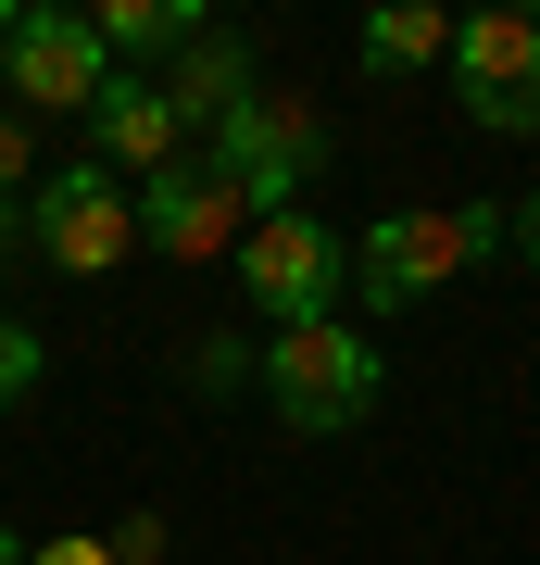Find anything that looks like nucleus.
Wrapping results in <instances>:
<instances>
[{
    "instance_id": "2eb2a0df",
    "label": "nucleus",
    "mask_w": 540,
    "mask_h": 565,
    "mask_svg": "<svg viewBox=\"0 0 540 565\" xmlns=\"http://www.w3.org/2000/svg\"><path fill=\"white\" fill-rule=\"evenodd\" d=\"M114 565H163V515H126L114 527Z\"/></svg>"
},
{
    "instance_id": "0eeeda50",
    "label": "nucleus",
    "mask_w": 540,
    "mask_h": 565,
    "mask_svg": "<svg viewBox=\"0 0 540 565\" xmlns=\"http://www.w3.org/2000/svg\"><path fill=\"white\" fill-rule=\"evenodd\" d=\"M100 88H114L100 25L76 13V0H25L13 51H0V102H25V114H100Z\"/></svg>"
},
{
    "instance_id": "a211bd4d",
    "label": "nucleus",
    "mask_w": 540,
    "mask_h": 565,
    "mask_svg": "<svg viewBox=\"0 0 540 565\" xmlns=\"http://www.w3.org/2000/svg\"><path fill=\"white\" fill-rule=\"evenodd\" d=\"M0 565H39V541H25V527H13V515H0Z\"/></svg>"
},
{
    "instance_id": "1a4fd4ad",
    "label": "nucleus",
    "mask_w": 540,
    "mask_h": 565,
    "mask_svg": "<svg viewBox=\"0 0 540 565\" xmlns=\"http://www.w3.org/2000/svg\"><path fill=\"white\" fill-rule=\"evenodd\" d=\"M163 102H177L189 151H201V139H214L226 114H252V102H264V63H252V39H240V25H214V39H189L177 63H163Z\"/></svg>"
},
{
    "instance_id": "7ed1b4c3",
    "label": "nucleus",
    "mask_w": 540,
    "mask_h": 565,
    "mask_svg": "<svg viewBox=\"0 0 540 565\" xmlns=\"http://www.w3.org/2000/svg\"><path fill=\"white\" fill-rule=\"evenodd\" d=\"M240 302L264 315V340H277V327H327V315L352 302V239L315 202H301V214H264L252 239H240Z\"/></svg>"
},
{
    "instance_id": "9b49d317",
    "label": "nucleus",
    "mask_w": 540,
    "mask_h": 565,
    "mask_svg": "<svg viewBox=\"0 0 540 565\" xmlns=\"http://www.w3.org/2000/svg\"><path fill=\"white\" fill-rule=\"evenodd\" d=\"M100 51H114V76L126 63H177L189 39H214V25H201V0H100Z\"/></svg>"
},
{
    "instance_id": "f8f14e48",
    "label": "nucleus",
    "mask_w": 540,
    "mask_h": 565,
    "mask_svg": "<svg viewBox=\"0 0 540 565\" xmlns=\"http://www.w3.org/2000/svg\"><path fill=\"white\" fill-rule=\"evenodd\" d=\"M352 63H364V76H415V63H453V13H427V0H390V13H364Z\"/></svg>"
},
{
    "instance_id": "f3484780",
    "label": "nucleus",
    "mask_w": 540,
    "mask_h": 565,
    "mask_svg": "<svg viewBox=\"0 0 540 565\" xmlns=\"http://www.w3.org/2000/svg\"><path fill=\"white\" fill-rule=\"evenodd\" d=\"M516 264H528V277H540V189H528V202H516Z\"/></svg>"
},
{
    "instance_id": "f03ea898",
    "label": "nucleus",
    "mask_w": 540,
    "mask_h": 565,
    "mask_svg": "<svg viewBox=\"0 0 540 565\" xmlns=\"http://www.w3.org/2000/svg\"><path fill=\"white\" fill-rule=\"evenodd\" d=\"M378 390H390V352H378V327H352V315L277 327V340H264V415H277L289 440H340V427H364Z\"/></svg>"
},
{
    "instance_id": "423d86ee",
    "label": "nucleus",
    "mask_w": 540,
    "mask_h": 565,
    "mask_svg": "<svg viewBox=\"0 0 540 565\" xmlns=\"http://www.w3.org/2000/svg\"><path fill=\"white\" fill-rule=\"evenodd\" d=\"M453 102L478 139H540V13H465L453 25Z\"/></svg>"
},
{
    "instance_id": "20e7f679",
    "label": "nucleus",
    "mask_w": 540,
    "mask_h": 565,
    "mask_svg": "<svg viewBox=\"0 0 540 565\" xmlns=\"http://www.w3.org/2000/svg\"><path fill=\"white\" fill-rule=\"evenodd\" d=\"M201 163H214V177L252 202V226H264V214H301V189L327 177V114H315V102H277V88H264L252 114H226L214 139H201Z\"/></svg>"
},
{
    "instance_id": "aec40b11",
    "label": "nucleus",
    "mask_w": 540,
    "mask_h": 565,
    "mask_svg": "<svg viewBox=\"0 0 540 565\" xmlns=\"http://www.w3.org/2000/svg\"><path fill=\"white\" fill-rule=\"evenodd\" d=\"M13 25H25V0H0V51H13Z\"/></svg>"
},
{
    "instance_id": "f257e3e1",
    "label": "nucleus",
    "mask_w": 540,
    "mask_h": 565,
    "mask_svg": "<svg viewBox=\"0 0 540 565\" xmlns=\"http://www.w3.org/2000/svg\"><path fill=\"white\" fill-rule=\"evenodd\" d=\"M490 252H516V214L502 202H402V214H378L352 239V302L378 327H402L415 302H441L465 264H490Z\"/></svg>"
},
{
    "instance_id": "dca6fc26",
    "label": "nucleus",
    "mask_w": 540,
    "mask_h": 565,
    "mask_svg": "<svg viewBox=\"0 0 540 565\" xmlns=\"http://www.w3.org/2000/svg\"><path fill=\"white\" fill-rule=\"evenodd\" d=\"M39 565H114V541L100 527H63V541H39Z\"/></svg>"
},
{
    "instance_id": "4468645a",
    "label": "nucleus",
    "mask_w": 540,
    "mask_h": 565,
    "mask_svg": "<svg viewBox=\"0 0 540 565\" xmlns=\"http://www.w3.org/2000/svg\"><path fill=\"white\" fill-rule=\"evenodd\" d=\"M240 377H264V352H240V340H189V390H240Z\"/></svg>"
},
{
    "instance_id": "ddd939ff",
    "label": "nucleus",
    "mask_w": 540,
    "mask_h": 565,
    "mask_svg": "<svg viewBox=\"0 0 540 565\" xmlns=\"http://www.w3.org/2000/svg\"><path fill=\"white\" fill-rule=\"evenodd\" d=\"M39 377H51V340H39L13 302H0V415H13V403H39Z\"/></svg>"
},
{
    "instance_id": "9d476101",
    "label": "nucleus",
    "mask_w": 540,
    "mask_h": 565,
    "mask_svg": "<svg viewBox=\"0 0 540 565\" xmlns=\"http://www.w3.org/2000/svg\"><path fill=\"white\" fill-rule=\"evenodd\" d=\"M88 126H100V163H114L126 189H151L163 163H189V126H177V102H163V76H114Z\"/></svg>"
},
{
    "instance_id": "6e6552de",
    "label": "nucleus",
    "mask_w": 540,
    "mask_h": 565,
    "mask_svg": "<svg viewBox=\"0 0 540 565\" xmlns=\"http://www.w3.org/2000/svg\"><path fill=\"white\" fill-rule=\"evenodd\" d=\"M240 239H252V202H240V189H226L214 177V163H163V177L139 189V252H163V264H240Z\"/></svg>"
},
{
    "instance_id": "39448f33",
    "label": "nucleus",
    "mask_w": 540,
    "mask_h": 565,
    "mask_svg": "<svg viewBox=\"0 0 540 565\" xmlns=\"http://www.w3.org/2000/svg\"><path fill=\"white\" fill-rule=\"evenodd\" d=\"M25 239H39L63 277H114L126 252H139V189L114 177V163H63V177H39V202H25Z\"/></svg>"
},
{
    "instance_id": "6ab92c4d",
    "label": "nucleus",
    "mask_w": 540,
    "mask_h": 565,
    "mask_svg": "<svg viewBox=\"0 0 540 565\" xmlns=\"http://www.w3.org/2000/svg\"><path fill=\"white\" fill-rule=\"evenodd\" d=\"M13 239H25V202H0V252H13Z\"/></svg>"
}]
</instances>
